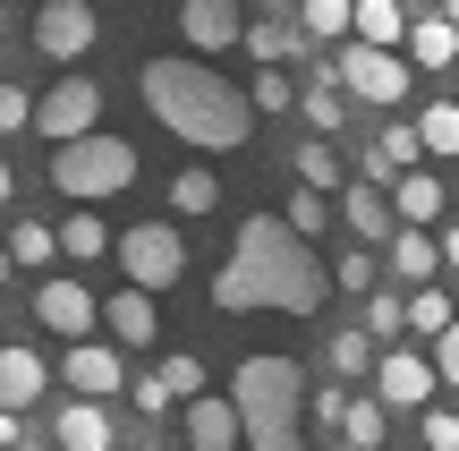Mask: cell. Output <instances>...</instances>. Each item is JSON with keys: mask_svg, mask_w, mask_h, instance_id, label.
Returning a JSON list of instances; mask_svg holds the SVG:
<instances>
[{"mask_svg": "<svg viewBox=\"0 0 459 451\" xmlns=\"http://www.w3.org/2000/svg\"><path fill=\"white\" fill-rule=\"evenodd\" d=\"M332 290V273L315 265L307 239L281 230V213H247L238 221V247L213 273V307L221 316H255V307H281V316H315Z\"/></svg>", "mask_w": 459, "mask_h": 451, "instance_id": "1", "label": "cell"}, {"mask_svg": "<svg viewBox=\"0 0 459 451\" xmlns=\"http://www.w3.org/2000/svg\"><path fill=\"white\" fill-rule=\"evenodd\" d=\"M136 85H145V111L162 119L179 145H196V153H238L247 128H255L247 94L230 77H213L204 60H179V51H170V60H145Z\"/></svg>", "mask_w": 459, "mask_h": 451, "instance_id": "2", "label": "cell"}, {"mask_svg": "<svg viewBox=\"0 0 459 451\" xmlns=\"http://www.w3.org/2000/svg\"><path fill=\"white\" fill-rule=\"evenodd\" d=\"M230 418H238L247 451H298L307 443V375H298V358L255 350L238 367V384H230Z\"/></svg>", "mask_w": 459, "mask_h": 451, "instance_id": "3", "label": "cell"}, {"mask_svg": "<svg viewBox=\"0 0 459 451\" xmlns=\"http://www.w3.org/2000/svg\"><path fill=\"white\" fill-rule=\"evenodd\" d=\"M51 187L77 196V204L119 196V187H136V145H128V136H111V128L77 136V145H51Z\"/></svg>", "mask_w": 459, "mask_h": 451, "instance_id": "4", "label": "cell"}, {"mask_svg": "<svg viewBox=\"0 0 459 451\" xmlns=\"http://www.w3.org/2000/svg\"><path fill=\"white\" fill-rule=\"evenodd\" d=\"M111 256H119V273H128V290H145V299H162V290L187 273V247H179L170 221H136V230H119Z\"/></svg>", "mask_w": 459, "mask_h": 451, "instance_id": "5", "label": "cell"}, {"mask_svg": "<svg viewBox=\"0 0 459 451\" xmlns=\"http://www.w3.org/2000/svg\"><path fill=\"white\" fill-rule=\"evenodd\" d=\"M94 119H102V85L94 77H60L51 94H34L26 128L51 136V145H77V136H94Z\"/></svg>", "mask_w": 459, "mask_h": 451, "instance_id": "6", "label": "cell"}, {"mask_svg": "<svg viewBox=\"0 0 459 451\" xmlns=\"http://www.w3.org/2000/svg\"><path fill=\"white\" fill-rule=\"evenodd\" d=\"M332 85H341V94H358V102H383V111H392V102L409 94V60H400V51H366V43H349L341 60H332Z\"/></svg>", "mask_w": 459, "mask_h": 451, "instance_id": "7", "label": "cell"}, {"mask_svg": "<svg viewBox=\"0 0 459 451\" xmlns=\"http://www.w3.org/2000/svg\"><path fill=\"white\" fill-rule=\"evenodd\" d=\"M102 43V17L85 9V0H43V9H34V51H43V60H85V51Z\"/></svg>", "mask_w": 459, "mask_h": 451, "instance_id": "8", "label": "cell"}, {"mask_svg": "<svg viewBox=\"0 0 459 451\" xmlns=\"http://www.w3.org/2000/svg\"><path fill=\"white\" fill-rule=\"evenodd\" d=\"M366 401H383V409H426L434 401V367L417 350H375V392Z\"/></svg>", "mask_w": 459, "mask_h": 451, "instance_id": "9", "label": "cell"}, {"mask_svg": "<svg viewBox=\"0 0 459 451\" xmlns=\"http://www.w3.org/2000/svg\"><path fill=\"white\" fill-rule=\"evenodd\" d=\"M94 316H102V299L85 282H43V290H34V324L60 333V341H85V333H94Z\"/></svg>", "mask_w": 459, "mask_h": 451, "instance_id": "10", "label": "cell"}, {"mask_svg": "<svg viewBox=\"0 0 459 451\" xmlns=\"http://www.w3.org/2000/svg\"><path fill=\"white\" fill-rule=\"evenodd\" d=\"M94 324L119 341V350H153V341H162V316H153V299H145V290H111Z\"/></svg>", "mask_w": 459, "mask_h": 451, "instance_id": "11", "label": "cell"}, {"mask_svg": "<svg viewBox=\"0 0 459 451\" xmlns=\"http://www.w3.org/2000/svg\"><path fill=\"white\" fill-rule=\"evenodd\" d=\"M238 0H179V34L187 51H238Z\"/></svg>", "mask_w": 459, "mask_h": 451, "instance_id": "12", "label": "cell"}, {"mask_svg": "<svg viewBox=\"0 0 459 451\" xmlns=\"http://www.w3.org/2000/svg\"><path fill=\"white\" fill-rule=\"evenodd\" d=\"M119 384H128L119 350H102V341H68V392H77V401H111Z\"/></svg>", "mask_w": 459, "mask_h": 451, "instance_id": "13", "label": "cell"}, {"mask_svg": "<svg viewBox=\"0 0 459 451\" xmlns=\"http://www.w3.org/2000/svg\"><path fill=\"white\" fill-rule=\"evenodd\" d=\"M179 426H187V451H238V418H230L221 392H196V401H179Z\"/></svg>", "mask_w": 459, "mask_h": 451, "instance_id": "14", "label": "cell"}, {"mask_svg": "<svg viewBox=\"0 0 459 451\" xmlns=\"http://www.w3.org/2000/svg\"><path fill=\"white\" fill-rule=\"evenodd\" d=\"M51 443H60V451H119L111 443V409H102V401H68L60 418H51Z\"/></svg>", "mask_w": 459, "mask_h": 451, "instance_id": "15", "label": "cell"}, {"mask_svg": "<svg viewBox=\"0 0 459 451\" xmlns=\"http://www.w3.org/2000/svg\"><path fill=\"white\" fill-rule=\"evenodd\" d=\"M383 196H392V221H400V230H426V221L443 213V179H434V170H400Z\"/></svg>", "mask_w": 459, "mask_h": 451, "instance_id": "16", "label": "cell"}, {"mask_svg": "<svg viewBox=\"0 0 459 451\" xmlns=\"http://www.w3.org/2000/svg\"><path fill=\"white\" fill-rule=\"evenodd\" d=\"M349 34H358L366 51H400V34H409V0H349Z\"/></svg>", "mask_w": 459, "mask_h": 451, "instance_id": "17", "label": "cell"}, {"mask_svg": "<svg viewBox=\"0 0 459 451\" xmlns=\"http://www.w3.org/2000/svg\"><path fill=\"white\" fill-rule=\"evenodd\" d=\"M43 384H51V367L9 341V350H0V409H9V418H17V409H34V401H43Z\"/></svg>", "mask_w": 459, "mask_h": 451, "instance_id": "18", "label": "cell"}, {"mask_svg": "<svg viewBox=\"0 0 459 451\" xmlns=\"http://www.w3.org/2000/svg\"><path fill=\"white\" fill-rule=\"evenodd\" d=\"M409 68H459V26L451 17H409Z\"/></svg>", "mask_w": 459, "mask_h": 451, "instance_id": "19", "label": "cell"}, {"mask_svg": "<svg viewBox=\"0 0 459 451\" xmlns=\"http://www.w3.org/2000/svg\"><path fill=\"white\" fill-rule=\"evenodd\" d=\"M383 426H392V409L366 401V392H349V401H341V426H332V443H349V451H383Z\"/></svg>", "mask_w": 459, "mask_h": 451, "instance_id": "20", "label": "cell"}, {"mask_svg": "<svg viewBox=\"0 0 459 451\" xmlns=\"http://www.w3.org/2000/svg\"><path fill=\"white\" fill-rule=\"evenodd\" d=\"M341 221L358 239H392L400 221H392V196H383V187H341Z\"/></svg>", "mask_w": 459, "mask_h": 451, "instance_id": "21", "label": "cell"}, {"mask_svg": "<svg viewBox=\"0 0 459 451\" xmlns=\"http://www.w3.org/2000/svg\"><path fill=\"white\" fill-rule=\"evenodd\" d=\"M392 273H400L409 290H434V273H443L434 239H426V230H392Z\"/></svg>", "mask_w": 459, "mask_h": 451, "instance_id": "22", "label": "cell"}, {"mask_svg": "<svg viewBox=\"0 0 459 451\" xmlns=\"http://www.w3.org/2000/svg\"><path fill=\"white\" fill-rule=\"evenodd\" d=\"M51 247H60L68 265H94V256H111V230H102V213H68L60 230H51Z\"/></svg>", "mask_w": 459, "mask_h": 451, "instance_id": "23", "label": "cell"}, {"mask_svg": "<svg viewBox=\"0 0 459 451\" xmlns=\"http://www.w3.org/2000/svg\"><path fill=\"white\" fill-rule=\"evenodd\" d=\"M238 51L255 68H281L290 51H307V34H290V26H273V17H255V26H238Z\"/></svg>", "mask_w": 459, "mask_h": 451, "instance_id": "24", "label": "cell"}, {"mask_svg": "<svg viewBox=\"0 0 459 451\" xmlns=\"http://www.w3.org/2000/svg\"><path fill=\"white\" fill-rule=\"evenodd\" d=\"M298 187H315V196H332V187H341V145H332V136L298 145Z\"/></svg>", "mask_w": 459, "mask_h": 451, "instance_id": "25", "label": "cell"}, {"mask_svg": "<svg viewBox=\"0 0 459 451\" xmlns=\"http://www.w3.org/2000/svg\"><path fill=\"white\" fill-rule=\"evenodd\" d=\"M298 34H307V43H341L349 34V0H298Z\"/></svg>", "mask_w": 459, "mask_h": 451, "instance_id": "26", "label": "cell"}, {"mask_svg": "<svg viewBox=\"0 0 459 451\" xmlns=\"http://www.w3.org/2000/svg\"><path fill=\"white\" fill-rule=\"evenodd\" d=\"M213 204H221V179H213V170H179V179H170V213H213Z\"/></svg>", "mask_w": 459, "mask_h": 451, "instance_id": "27", "label": "cell"}, {"mask_svg": "<svg viewBox=\"0 0 459 451\" xmlns=\"http://www.w3.org/2000/svg\"><path fill=\"white\" fill-rule=\"evenodd\" d=\"M324 358H332V375H341V384H349V375H375V341H366V333H349V324L324 341Z\"/></svg>", "mask_w": 459, "mask_h": 451, "instance_id": "28", "label": "cell"}, {"mask_svg": "<svg viewBox=\"0 0 459 451\" xmlns=\"http://www.w3.org/2000/svg\"><path fill=\"white\" fill-rule=\"evenodd\" d=\"M409 128H417L426 153H459V102H434V111H417Z\"/></svg>", "mask_w": 459, "mask_h": 451, "instance_id": "29", "label": "cell"}, {"mask_svg": "<svg viewBox=\"0 0 459 451\" xmlns=\"http://www.w3.org/2000/svg\"><path fill=\"white\" fill-rule=\"evenodd\" d=\"M298 111L315 119V136H332V128H341V85H332V68H315V85L298 94Z\"/></svg>", "mask_w": 459, "mask_h": 451, "instance_id": "30", "label": "cell"}, {"mask_svg": "<svg viewBox=\"0 0 459 451\" xmlns=\"http://www.w3.org/2000/svg\"><path fill=\"white\" fill-rule=\"evenodd\" d=\"M400 316H409V333H451V299H443V290H409V299H400Z\"/></svg>", "mask_w": 459, "mask_h": 451, "instance_id": "31", "label": "cell"}, {"mask_svg": "<svg viewBox=\"0 0 459 451\" xmlns=\"http://www.w3.org/2000/svg\"><path fill=\"white\" fill-rule=\"evenodd\" d=\"M153 384L170 392V409H179V401H196V392H204V358H187V350H170V358H162V375H153Z\"/></svg>", "mask_w": 459, "mask_h": 451, "instance_id": "32", "label": "cell"}, {"mask_svg": "<svg viewBox=\"0 0 459 451\" xmlns=\"http://www.w3.org/2000/svg\"><path fill=\"white\" fill-rule=\"evenodd\" d=\"M324 221H332V196H315V187H298V196L281 204V230H290V239H315Z\"/></svg>", "mask_w": 459, "mask_h": 451, "instance_id": "33", "label": "cell"}, {"mask_svg": "<svg viewBox=\"0 0 459 451\" xmlns=\"http://www.w3.org/2000/svg\"><path fill=\"white\" fill-rule=\"evenodd\" d=\"M0 256H9V273H17V265H51V256H60V247H51V221H17Z\"/></svg>", "mask_w": 459, "mask_h": 451, "instance_id": "34", "label": "cell"}, {"mask_svg": "<svg viewBox=\"0 0 459 451\" xmlns=\"http://www.w3.org/2000/svg\"><path fill=\"white\" fill-rule=\"evenodd\" d=\"M290 102H298V85L281 77V68H264V77L247 85V111H273V119H281V111H290Z\"/></svg>", "mask_w": 459, "mask_h": 451, "instance_id": "35", "label": "cell"}, {"mask_svg": "<svg viewBox=\"0 0 459 451\" xmlns=\"http://www.w3.org/2000/svg\"><path fill=\"white\" fill-rule=\"evenodd\" d=\"M400 333H409L400 299H392V290H375V299H366V341H400Z\"/></svg>", "mask_w": 459, "mask_h": 451, "instance_id": "36", "label": "cell"}, {"mask_svg": "<svg viewBox=\"0 0 459 451\" xmlns=\"http://www.w3.org/2000/svg\"><path fill=\"white\" fill-rule=\"evenodd\" d=\"M434 384H459V316H451V333H434Z\"/></svg>", "mask_w": 459, "mask_h": 451, "instance_id": "37", "label": "cell"}, {"mask_svg": "<svg viewBox=\"0 0 459 451\" xmlns=\"http://www.w3.org/2000/svg\"><path fill=\"white\" fill-rule=\"evenodd\" d=\"M26 111H34V94L0 77V136H17V128H26Z\"/></svg>", "mask_w": 459, "mask_h": 451, "instance_id": "38", "label": "cell"}, {"mask_svg": "<svg viewBox=\"0 0 459 451\" xmlns=\"http://www.w3.org/2000/svg\"><path fill=\"white\" fill-rule=\"evenodd\" d=\"M426 451H459V409H426Z\"/></svg>", "mask_w": 459, "mask_h": 451, "instance_id": "39", "label": "cell"}, {"mask_svg": "<svg viewBox=\"0 0 459 451\" xmlns=\"http://www.w3.org/2000/svg\"><path fill=\"white\" fill-rule=\"evenodd\" d=\"M341 290H375V256H341Z\"/></svg>", "mask_w": 459, "mask_h": 451, "instance_id": "40", "label": "cell"}, {"mask_svg": "<svg viewBox=\"0 0 459 451\" xmlns=\"http://www.w3.org/2000/svg\"><path fill=\"white\" fill-rule=\"evenodd\" d=\"M136 409H145V418H162V409H170V392L153 384V375H136Z\"/></svg>", "mask_w": 459, "mask_h": 451, "instance_id": "41", "label": "cell"}, {"mask_svg": "<svg viewBox=\"0 0 459 451\" xmlns=\"http://www.w3.org/2000/svg\"><path fill=\"white\" fill-rule=\"evenodd\" d=\"M434 256H443V265L459 273V230H443V239H434Z\"/></svg>", "mask_w": 459, "mask_h": 451, "instance_id": "42", "label": "cell"}, {"mask_svg": "<svg viewBox=\"0 0 459 451\" xmlns=\"http://www.w3.org/2000/svg\"><path fill=\"white\" fill-rule=\"evenodd\" d=\"M0 451H17V418H9V409H0Z\"/></svg>", "mask_w": 459, "mask_h": 451, "instance_id": "43", "label": "cell"}, {"mask_svg": "<svg viewBox=\"0 0 459 451\" xmlns=\"http://www.w3.org/2000/svg\"><path fill=\"white\" fill-rule=\"evenodd\" d=\"M9 187H17V179H9V162H0V204H9Z\"/></svg>", "mask_w": 459, "mask_h": 451, "instance_id": "44", "label": "cell"}, {"mask_svg": "<svg viewBox=\"0 0 459 451\" xmlns=\"http://www.w3.org/2000/svg\"><path fill=\"white\" fill-rule=\"evenodd\" d=\"M264 9H298V0H264Z\"/></svg>", "mask_w": 459, "mask_h": 451, "instance_id": "45", "label": "cell"}, {"mask_svg": "<svg viewBox=\"0 0 459 451\" xmlns=\"http://www.w3.org/2000/svg\"><path fill=\"white\" fill-rule=\"evenodd\" d=\"M0 290H9V256H0Z\"/></svg>", "mask_w": 459, "mask_h": 451, "instance_id": "46", "label": "cell"}, {"mask_svg": "<svg viewBox=\"0 0 459 451\" xmlns=\"http://www.w3.org/2000/svg\"><path fill=\"white\" fill-rule=\"evenodd\" d=\"M443 17H451V26H459V0H451V9H443Z\"/></svg>", "mask_w": 459, "mask_h": 451, "instance_id": "47", "label": "cell"}, {"mask_svg": "<svg viewBox=\"0 0 459 451\" xmlns=\"http://www.w3.org/2000/svg\"><path fill=\"white\" fill-rule=\"evenodd\" d=\"M0 26H9V9H0Z\"/></svg>", "mask_w": 459, "mask_h": 451, "instance_id": "48", "label": "cell"}, {"mask_svg": "<svg viewBox=\"0 0 459 451\" xmlns=\"http://www.w3.org/2000/svg\"><path fill=\"white\" fill-rule=\"evenodd\" d=\"M332 451H349V443H332Z\"/></svg>", "mask_w": 459, "mask_h": 451, "instance_id": "49", "label": "cell"}]
</instances>
